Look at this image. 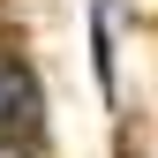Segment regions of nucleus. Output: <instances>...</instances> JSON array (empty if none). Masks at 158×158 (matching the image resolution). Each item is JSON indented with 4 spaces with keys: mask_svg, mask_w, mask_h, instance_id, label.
Wrapping results in <instances>:
<instances>
[{
    "mask_svg": "<svg viewBox=\"0 0 158 158\" xmlns=\"http://www.w3.org/2000/svg\"><path fill=\"white\" fill-rule=\"evenodd\" d=\"M38 121V90H30V75L15 68V60H0V143H15Z\"/></svg>",
    "mask_w": 158,
    "mask_h": 158,
    "instance_id": "1",
    "label": "nucleus"
}]
</instances>
